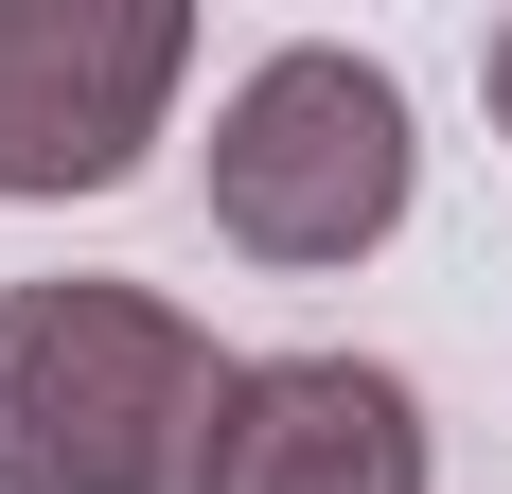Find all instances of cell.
Returning <instances> with one entry per match:
<instances>
[{
	"label": "cell",
	"instance_id": "6da1fadb",
	"mask_svg": "<svg viewBox=\"0 0 512 494\" xmlns=\"http://www.w3.org/2000/svg\"><path fill=\"white\" fill-rule=\"evenodd\" d=\"M230 353L159 283H0V494H195Z\"/></svg>",
	"mask_w": 512,
	"mask_h": 494
},
{
	"label": "cell",
	"instance_id": "7a4b0ae2",
	"mask_svg": "<svg viewBox=\"0 0 512 494\" xmlns=\"http://www.w3.org/2000/svg\"><path fill=\"white\" fill-rule=\"evenodd\" d=\"M212 230L248 265H354L407 230V89L371 53L301 36L212 106Z\"/></svg>",
	"mask_w": 512,
	"mask_h": 494
},
{
	"label": "cell",
	"instance_id": "3957f363",
	"mask_svg": "<svg viewBox=\"0 0 512 494\" xmlns=\"http://www.w3.org/2000/svg\"><path fill=\"white\" fill-rule=\"evenodd\" d=\"M195 71L177 0H0V195H124Z\"/></svg>",
	"mask_w": 512,
	"mask_h": 494
},
{
	"label": "cell",
	"instance_id": "277c9868",
	"mask_svg": "<svg viewBox=\"0 0 512 494\" xmlns=\"http://www.w3.org/2000/svg\"><path fill=\"white\" fill-rule=\"evenodd\" d=\"M195 494H424V389L371 353H248Z\"/></svg>",
	"mask_w": 512,
	"mask_h": 494
},
{
	"label": "cell",
	"instance_id": "5b68a950",
	"mask_svg": "<svg viewBox=\"0 0 512 494\" xmlns=\"http://www.w3.org/2000/svg\"><path fill=\"white\" fill-rule=\"evenodd\" d=\"M477 89H495V142H512V18H495V53H477Z\"/></svg>",
	"mask_w": 512,
	"mask_h": 494
}]
</instances>
